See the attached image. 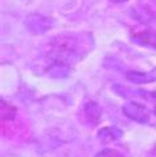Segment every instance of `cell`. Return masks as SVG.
Instances as JSON below:
<instances>
[{"instance_id": "1", "label": "cell", "mask_w": 156, "mask_h": 157, "mask_svg": "<svg viewBox=\"0 0 156 157\" xmlns=\"http://www.w3.org/2000/svg\"><path fill=\"white\" fill-rule=\"evenodd\" d=\"M58 41L52 42V48L49 50L50 63L58 62L70 66V63L76 62L81 58V45L76 36H60Z\"/></svg>"}, {"instance_id": "2", "label": "cell", "mask_w": 156, "mask_h": 157, "mask_svg": "<svg viewBox=\"0 0 156 157\" xmlns=\"http://www.w3.org/2000/svg\"><path fill=\"white\" fill-rule=\"evenodd\" d=\"M123 114L136 123L146 124L150 121V111L144 104H140L138 102H127L122 107Z\"/></svg>"}, {"instance_id": "3", "label": "cell", "mask_w": 156, "mask_h": 157, "mask_svg": "<svg viewBox=\"0 0 156 157\" xmlns=\"http://www.w3.org/2000/svg\"><path fill=\"white\" fill-rule=\"evenodd\" d=\"M27 28L33 34H42L53 27V20L46 16L32 13L27 17Z\"/></svg>"}, {"instance_id": "4", "label": "cell", "mask_w": 156, "mask_h": 157, "mask_svg": "<svg viewBox=\"0 0 156 157\" xmlns=\"http://www.w3.org/2000/svg\"><path fill=\"white\" fill-rule=\"evenodd\" d=\"M126 79L135 85H143V83H151L156 81V67L150 71H127L126 73Z\"/></svg>"}, {"instance_id": "5", "label": "cell", "mask_w": 156, "mask_h": 157, "mask_svg": "<svg viewBox=\"0 0 156 157\" xmlns=\"http://www.w3.org/2000/svg\"><path fill=\"white\" fill-rule=\"evenodd\" d=\"M131 40L132 42H135L140 46H147V48L156 49V30H151V29L142 30V32L132 34Z\"/></svg>"}, {"instance_id": "6", "label": "cell", "mask_w": 156, "mask_h": 157, "mask_svg": "<svg viewBox=\"0 0 156 157\" xmlns=\"http://www.w3.org/2000/svg\"><path fill=\"white\" fill-rule=\"evenodd\" d=\"M84 112H85V117L88 119V121L93 125H98L101 123L102 119V108L97 102H88L84 107Z\"/></svg>"}, {"instance_id": "7", "label": "cell", "mask_w": 156, "mask_h": 157, "mask_svg": "<svg viewBox=\"0 0 156 157\" xmlns=\"http://www.w3.org/2000/svg\"><path fill=\"white\" fill-rule=\"evenodd\" d=\"M122 136H123V131L119 129L118 127H103L102 129L98 131V139L103 144L115 141Z\"/></svg>"}, {"instance_id": "8", "label": "cell", "mask_w": 156, "mask_h": 157, "mask_svg": "<svg viewBox=\"0 0 156 157\" xmlns=\"http://www.w3.org/2000/svg\"><path fill=\"white\" fill-rule=\"evenodd\" d=\"M69 73H70V66L58 62L50 63L49 69H48V75L53 78H65L69 75Z\"/></svg>"}, {"instance_id": "9", "label": "cell", "mask_w": 156, "mask_h": 157, "mask_svg": "<svg viewBox=\"0 0 156 157\" xmlns=\"http://www.w3.org/2000/svg\"><path fill=\"white\" fill-rule=\"evenodd\" d=\"M95 157H124V156L116 149H109V148H107V149L98 152V153L95 155Z\"/></svg>"}, {"instance_id": "10", "label": "cell", "mask_w": 156, "mask_h": 157, "mask_svg": "<svg viewBox=\"0 0 156 157\" xmlns=\"http://www.w3.org/2000/svg\"><path fill=\"white\" fill-rule=\"evenodd\" d=\"M147 98H150V99H152L156 102V91H152V93H148V95H147Z\"/></svg>"}, {"instance_id": "11", "label": "cell", "mask_w": 156, "mask_h": 157, "mask_svg": "<svg viewBox=\"0 0 156 157\" xmlns=\"http://www.w3.org/2000/svg\"><path fill=\"white\" fill-rule=\"evenodd\" d=\"M111 3H123V2H127V0H110Z\"/></svg>"}, {"instance_id": "12", "label": "cell", "mask_w": 156, "mask_h": 157, "mask_svg": "<svg viewBox=\"0 0 156 157\" xmlns=\"http://www.w3.org/2000/svg\"><path fill=\"white\" fill-rule=\"evenodd\" d=\"M154 114L156 115V106H155V108H154Z\"/></svg>"}]
</instances>
